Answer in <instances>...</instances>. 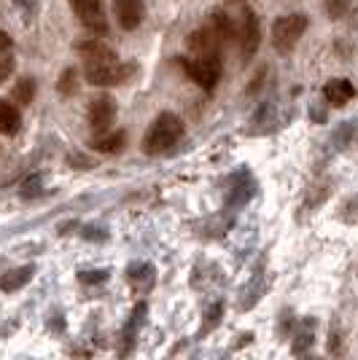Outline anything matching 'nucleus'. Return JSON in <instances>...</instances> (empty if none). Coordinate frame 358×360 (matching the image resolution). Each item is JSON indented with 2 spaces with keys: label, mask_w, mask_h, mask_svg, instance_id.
<instances>
[{
  "label": "nucleus",
  "mask_w": 358,
  "mask_h": 360,
  "mask_svg": "<svg viewBox=\"0 0 358 360\" xmlns=\"http://www.w3.org/2000/svg\"><path fill=\"white\" fill-rule=\"evenodd\" d=\"M116 113H119V108H116V100L111 97V94H100V97H94L87 108V119H90V127L97 132V135H103V132H111V127H113V121H116Z\"/></svg>",
  "instance_id": "obj_8"
},
{
  "label": "nucleus",
  "mask_w": 358,
  "mask_h": 360,
  "mask_svg": "<svg viewBox=\"0 0 358 360\" xmlns=\"http://www.w3.org/2000/svg\"><path fill=\"white\" fill-rule=\"evenodd\" d=\"M256 191V183L251 178V172L248 169H237V175L229 180V196H226V202L232 205V207H240V205H245Z\"/></svg>",
  "instance_id": "obj_10"
},
{
  "label": "nucleus",
  "mask_w": 358,
  "mask_h": 360,
  "mask_svg": "<svg viewBox=\"0 0 358 360\" xmlns=\"http://www.w3.org/2000/svg\"><path fill=\"white\" fill-rule=\"evenodd\" d=\"M180 137H183V121L175 113L164 110V113H159L156 119L151 121L149 132L143 137V150L149 156H162V153L178 146Z\"/></svg>",
  "instance_id": "obj_1"
},
{
  "label": "nucleus",
  "mask_w": 358,
  "mask_h": 360,
  "mask_svg": "<svg viewBox=\"0 0 358 360\" xmlns=\"http://www.w3.org/2000/svg\"><path fill=\"white\" fill-rule=\"evenodd\" d=\"M356 135H358V124H356Z\"/></svg>",
  "instance_id": "obj_23"
},
{
  "label": "nucleus",
  "mask_w": 358,
  "mask_h": 360,
  "mask_svg": "<svg viewBox=\"0 0 358 360\" xmlns=\"http://www.w3.org/2000/svg\"><path fill=\"white\" fill-rule=\"evenodd\" d=\"M75 51L84 57V65L119 60V54H116L108 44H103V41H78V44H75Z\"/></svg>",
  "instance_id": "obj_12"
},
{
  "label": "nucleus",
  "mask_w": 358,
  "mask_h": 360,
  "mask_svg": "<svg viewBox=\"0 0 358 360\" xmlns=\"http://www.w3.org/2000/svg\"><path fill=\"white\" fill-rule=\"evenodd\" d=\"M70 162H73V165H81V167H92L94 165V162H92V159H81V156H70Z\"/></svg>",
  "instance_id": "obj_22"
},
{
  "label": "nucleus",
  "mask_w": 358,
  "mask_h": 360,
  "mask_svg": "<svg viewBox=\"0 0 358 360\" xmlns=\"http://www.w3.org/2000/svg\"><path fill=\"white\" fill-rule=\"evenodd\" d=\"M323 97H326L328 105L342 108L356 97V86L347 78H331V81H326V86H323Z\"/></svg>",
  "instance_id": "obj_11"
},
{
  "label": "nucleus",
  "mask_w": 358,
  "mask_h": 360,
  "mask_svg": "<svg viewBox=\"0 0 358 360\" xmlns=\"http://www.w3.org/2000/svg\"><path fill=\"white\" fill-rule=\"evenodd\" d=\"M232 44H237L240 60L251 62L254 54L261 46V22L251 6H240L237 16H235V38Z\"/></svg>",
  "instance_id": "obj_2"
},
{
  "label": "nucleus",
  "mask_w": 358,
  "mask_h": 360,
  "mask_svg": "<svg viewBox=\"0 0 358 360\" xmlns=\"http://www.w3.org/2000/svg\"><path fill=\"white\" fill-rule=\"evenodd\" d=\"M130 280L137 288H151L154 285V269H151L149 264H137V266L130 269Z\"/></svg>",
  "instance_id": "obj_20"
},
{
  "label": "nucleus",
  "mask_w": 358,
  "mask_h": 360,
  "mask_svg": "<svg viewBox=\"0 0 358 360\" xmlns=\"http://www.w3.org/2000/svg\"><path fill=\"white\" fill-rule=\"evenodd\" d=\"M30 277H32V266L14 269V271H8V274H3V277H0V288H3V290H16V288L25 285Z\"/></svg>",
  "instance_id": "obj_16"
},
{
  "label": "nucleus",
  "mask_w": 358,
  "mask_h": 360,
  "mask_svg": "<svg viewBox=\"0 0 358 360\" xmlns=\"http://www.w3.org/2000/svg\"><path fill=\"white\" fill-rule=\"evenodd\" d=\"M35 97V81L32 78H22L14 86V103L16 105H30Z\"/></svg>",
  "instance_id": "obj_18"
},
{
  "label": "nucleus",
  "mask_w": 358,
  "mask_h": 360,
  "mask_svg": "<svg viewBox=\"0 0 358 360\" xmlns=\"http://www.w3.org/2000/svg\"><path fill=\"white\" fill-rule=\"evenodd\" d=\"M78 22L92 30L94 35H105L108 32V16H105L103 0H68Z\"/></svg>",
  "instance_id": "obj_7"
},
{
  "label": "nucleus",
  "mask_w": 358,
  "mask_h": 360,
  "mask_svg": "<svg viewBox=\"0 0 358 360\" xmlns=\"http://www.w3.org/2000/svg\"><path fill=\"white\" fill-rule=\"evenodd\" d=\"M180 68L183 73L195 81L197 86L210 91L218 81H221V62L218 60H197V57H180Z\"/></svg>",
  "instance_id": "obj_5"
},
{
  "label": "nucleus",
  "mask_w": 358,
  "mask_h": 360,
  "mask_svg": "<svg viewBox=\"0 0 358 360\" xmlns=\"http://www.w3.org/2000/svg\"><path fill=\"white\" fill-rule=\"evenodd\" d=\"M84 283H100V277H108V271H94V274H81Z\"/></svg>",
  "instance_id": "obj_21"
},
{
  "label": "nucleus",
  "mask_w": 358,
  "mask_h": 360,
  "mask_svg": "<svg viewBox=\"0 0 358 360\" xmlns=\"http://www.w3.org/2000/svg\"><path fill=\"white\" fill-rule=\"evenodd\" d=\"M127 146V132L124 129H111V132H103L100 137L92 140V148L100 150V153H121Z\"/></svg>",
  "instance_id": "obj_14"
},
{
  "label": "nucleus",
  "mask_w": 358,
  "mask_h": 360,
  "mask_svg": "<svg viewBox=\"0 0 358 360\" xmlns=\"http://www.w3.org/2000/svg\"><path fill=\"white\" fill-rule=\"evenodd\" d=\"M132 65L127 62H92V65H84V78L92 86H119L124 84L130 75H132Z\"/></svg>",
  "instance_id": "obj_4"
},
{
  "label": "nucleus",
  "mask_w": 358,
  "mask_h": 360,
  "mask_svg": "<svg viewBox=\"0 0 358 360\" xmlns=\"http://www.w3.org/2000/svg\"><path fill=\"white\" fill-rule=\"evenodd\" d=\"M221 38L218 32L213 30L210 25L205 27H197L195 32H189L186 38V46H189V54L197 57V60H218L221 62Z\"/></svg>",
  "instance_id": "obj_6"
},
{
  "label": "nucleus",
  "mask_w": 358,
  "mask_h": 360,
  "mask_svg": "<svg viewBox=\"0 0 358 360\" xmlns=\"http://www.w3.org/2000/svg\"><path fill=\"white\" fill-rule=\"evenodd\" d=\"M307 25L310 19L304 14H283L272 22V30H269V41H272V49L280 54V57H288L297 44L302 41V35L307 32Z\"/></svg>",
  "instance_id": "obj_3"
},
{
  "label": "nucleus",
  "mask_w": 358,
  "mask_h": 360,
  "mask_svg": "<svg viewBox=\"0 0 358 360\" xmlns=\"http://www.w3.org/2000/svg\"><path fill=\"white\" fill-rule=\"evenodd\" d=\"M113 16H116L121 30L132 32L146 19V6H143V0H113Z\"/></svg>",
  "instance_id": "obj_9"
},
{
  "label": "nucleus",
  "mask_w": 358,
  "mask_h": 360,
  "mask_svg": "<svg viewBox=\"0 0 358 360\" xmlns=\"http://www.w3.org/2000/svg\"><path fill=\"white\" fill-rule=\"evenodd\" d=\"M11 38L6 32H0V84L11 75L14 70V54H11Z\"/></svg>",
  "instance_id": "obj_15"
},
{
  "label": "nucleus",
  "mask_w": 358,
  "mask_h": 360,
  "mask_svg": "<svg viewBox=\"0 0 358 360\" xmlns=\"http://www.w3.org/2000/svg\"><path fill=\"white\" fill-rule=\"evenodd\" d=\"M22 129V113L14 103L8 100H0V135L14 137Z\"/></svg>",
  "instance_id": "obj_13"
},
{
  "label": "nucleus",
  "mask_w": 358,
  "mask_h": 360,
  "mask_svg": "<svg viewBox=\"0 0 358 360\" xmlns=\"http://www.w3.org/2000/svg\"><path fill=\"white\" fill-rule=\"evenodd\" d=\"M323 8H326V16L340 22L345 16H350L353 11V0H323Z\"/></svg>",
  "instance_id": "obj_17"
},
{
  "label": "nucleus",
  "mask_w": 358,
  "mask_h": 360,
  "mask_svg": "<svg viewBox=\"0 0 358 360\" xmlns=\"http://www.w3.org/2000/svg\"><path fill=\"white\" fill-rule=\"evenodd\" d=\"M57 91L65 94V97H70L78 91V73H75V68H65L60 75V81H57Z\"/></svg>",
  "instance_id": "obj_19"
}]
</instances>
